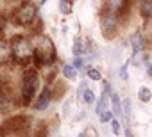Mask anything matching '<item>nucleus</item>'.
Returning <instances> with one entry per match:
<instances>
[{
	"instance_id": "1a4fd4ad",
	"label": "nucleus",
	"mask_w": 152,
	"mask_h": 137,
	"mask_svg": "<svg viewBox=\"0 0 152 137\" xmlns=\"http://www.w3.org/2000/svg\"><path fill=\"white\" fill-rule=\"evenodd\" d=\"M141 13L147 18L152 14V0H143V2H141Z\"/></svg>"
},
{
	"instance_id": "412c9836",
	"label": "nucleus",
	"mask_w": 152,
	"mask_h": 137,
	"mask_svg": "<svg viewBox=\"0 0 152 137\" xmlns=\"http://www.w3.org/2000/svg\"><path fill=\"white\" fill-rule=\"evenodd\" d=\"M148 68V77H152V66H147Z\"/></svg>"
},
{
	"instance_id": "a211bd4d",
	"label": "nucleus",
	"mask_w": 152,
	"mask_h": 137,
	"mask_svg": "<svg viewBox=\"0 0 152 137\" xmlns=\"http://www.w3.org/2000/svg\"><path fill=\"white\" fill-rule=\"evenodd\" d=\"M73 68H75V70H77V68H83V59L81 57H75L73 59Z\"/></svg>"
},
{
	"instance_id": "9b49d317",
	"label": "nucleus",
	"mask_w": 152,
	"mask_h": 137,
	"mask_svg": "<svg viewBox=\"0 0 152 137\" xmlns=\"http://www.w3.org/2000/svg\"><path fill=\"white\" fill-rule=\"evenodd\" d=\"M59 11L63 14H70L72 13V4L70 0H59Z\"/></svg>"
},
{
	"instance_id": "2eb2a0df",
	"label": "nucleus",
	"mask_w": 152,
	"mask_h": 137,
	"mask_svg": "<svg viewBox=\"0 0 152 137\" xmlns=\"http://www.w3.org/2000/svg\"><path fill=\"white\" fill-rule=\"evenodd\" d=\"M88 75H90L91 80H100V77H102L97 70H93V68H90V70H88Z\"/></svg>"
},
{
	"instance_id": "dca6fc26",
	"label": "nucleus",
	"mask_w": 152,
	"mask_h": 137,
	"mask_svg": "<svg viewBox=\"0 0 152 137\" xmlns=\"http://www.w3.org/2000/svg\"><path fill=\"white\" fill-rule=\"evenodd\" d=\"M111 130H113V133H115V135H118V133H120V123H118L116 119H113V121H111Z\"/></svg>"
},
{
	"instance_id": "6ab92c4d",
	"label": "nucleus",
	"mask_w": 152,
	"mask_h": 137,
	"mask_svg": "<svg viewBox=\"0 0 152 137\" xmlns=\"http://www.w3.org/2000/svg\"><path fill=\"white\" fill-rule=\"evenodd\" d=\"M120 77H122L124 80H127V66H124L122 70H120Z\"/></svg>"
},
{
	"instance_id": "f03ea898",
	"label": "nucleus",
	"mask_w": 152,
	"mask_h": 137,
	"mask_svg": "<svg viewBox=\"0 0 152 137\" xmlns=\"http://www.w3.org/2000/svg\"><path fill=\"white\" fill-rule=\"evenodd\" d=\"M11 52H13V55H15L20 62H25V61L31 57L32 48H31V43H29L25 37L16 36V37L13 39V43H11Z\"/></svg>"
},
{
	"instance_id": "0eeeda50",
	"label": "nucleus",
	"mask_w": 152,
	"mask_h": 137,
	"mask_svg": "<svg viewBox=\"0 0 152 137\" xmlns=\"http://www.w3.org/2000/svg\"><path fill=\"white\" fill-rule=\"evenodd\" d=\"M138 98H140V102H143V103L150 102V100H152V93H150V89H148V87H140V91H138Z\"/></svg>"
},
{
	"instance_id": "4468645a",
	"label": "nucleus",
	"mask_w": 152,
	"mask_h": 137,
	"mask_svg": "<svg viewBox=\"0 0 152 137\" xmlns=\"http://www.w3.org/2000/svg\"><path fill=\"white\" fill-rule=\"evenodd\" d=\"M99 116H100V121H102V123H109V121H111V118H113V114H111L109 110H104V112H102V114H99Z\"/></svg>"
},
{
	"instance_id": "f8f14e48",
	"label": "nucleus",
	"mask_w": 152,
	"mask_h": 137,
	"mask_svg": "<svg viewBox=\"0 0 152 137\" xmlns=\"http://www.w3.org/2000/svg\"><path fill=\"white\" fill-rule=\"evenodd\" d=\"M63 75L66 77V79H75V75H77V70H75V68H72V66H64L63 68Z\"/></svg>"
},
{
	"instance_id": "6e6552de",
	"label": "nucleus",
	"mask_w": 152,
	"mask_h": 137,
	"mask_svg": "<svg viewBox=\"0 0 152 137\" xmlns=\"http://www.w3.org/2000/svg\"><path fill=\"white\" fill-rule=\"evenodd\" d=\"M11 55V48L6 43H0V62H6Z\"/></svg>"
},
{
	"instance_id": "ddd939ff",
	"label": "nucleus",
	"mask_w": 152,
	"mask_h": 137,
	"mask_svg": "<svg viewBox=\"0 0 152 137\" xmlns=\"http://www.w3.org/2000/svg\"><path fill=\"white\" fill-rule=\"evenodd\" d=\"M111 100H113V109H115V112H116L118 116H122V103H120L118 94H113V96H111Z\"/></svg>"
},
{
	"instance_id": "f257e3e1",
	"label": "nucleus",
	"mask_w": 152,
	"mask_h": 137,
	"mask_svg": "<svg viewBox=\"0 0 152 137\" xmlns=\"http://www.w3.org/2000/svg\"><path fill=\"white\" fill-rule=\"evenodd\" d=\"M36 89H38V75L34 70H29V71H25L23 80H22V100H23V103H29L32 100V96L36 94Z\"/></svg>"
},
{
	"instance_id": "7ed1b4c3",
	"label": "nucleus",
	"mask_w": 152,
	"mask_h": 137,
	"mask_svg": "<svg viewBox=\"0 0 152 137\" xmlns=\"http://www.w3.org/2000/svg\"><path fill=\"white\" fill-rule=\"evenodd\" d=\"M16 22L18 23H31L34 18H36V6L32 2H25L23 6H20L16 9V14H15Z\"/></svg>"
},
{
	"instance_id": "423d86ee",
	"label": "nucleus",
	"mask_w": 152,
	"mask_h": 137,
	"mask_svg": "<svg viewBox=\"0 0 152 137\" xmlns=\"http://www.w3.org/2000/svg\"><path fill=\"white\" fill-rule=\"evenodd\" d=\"M131 45H132V53H134V55L140 53V50L143 48V37H141V34H132Z\"/></svg>"
},
{
	"instance_id": "f3484780",
	"label": "nucleus",
	"mask_w": 152,
	"mask_h": 137,
	"mask_svg": "<svg viewBox=\"0 0 152 137\" xmlns=\"http://www.w3.org/2000/svg\"><path fill=\"white\" fill-rule=\"evenodd\" d=\"M124 110H125V116H127V119H129V116H131V102H129V100L124 102Z\"/></svg>"
},
{
	"instance_id": "aec40b11",
	"label": "nucleus",
	"mask_w": 152,
	"mask_h": 137,
	"mask_svg": "<svg viewBox=\"0 0 152 137\" xmlns=\"http://www.w3.org/2000/svg\"><path fill=\"white\" fill-rule=\"evenodd\" d=\"M125 137H132V133H131V130H129V128L125 130Z\"/></svg>"
},
{
	"instance_id": "4be33fe9",
	"label": "nucleus",
	"mask_w": 152,
	"mask_h": 137,
	"mask_svg": "<svg viewBox=\"0 0 152 137\" xmlns=\"http://www.w3.org/2000/svg\"><path fill=\"white\" fill-rule=\"evenodd\" d=\"M79 137H86V135H84V133H81V135H79Z\"/></svg>"
},
{
	"instance_id": "9d476101",
	"label": "nucleus",
	"mask_w": 152,
	"mask_h": 137,
	"mask_svg": "<svg viewBox=\"0 0 152 137\" xmlns=\"http://www.w3.org/2000/svg\"><path fill=\"white\" fill-rule=\"evenodd\" d=\"M83 100H84V103L86 105H90V103H93L95 102V93L91 91V89H84V93H83Z\"/></svg>"
},
{
	"instance_id": "39448f33",
	"label": "nucleus",
	"mask_w": 152,
	"mask_h": 137,
	"mask_svg": "<svg viewBox=\"0 0 152 137\" xmlns=\"http://www.w3.org/2000/svg\"><path fill=\"white\" fill-rule=\"evenodd\" d=\"M48 102H50V89L48 87H45L43 89V93L39 94V98H38V103L34 105L36 107V110H43V109H47L48 107Z\"/></svg>"
},
{
	"instance_id": "20e7f679",
	"label": "nucleus",
	"mask_w": 152,
	"mask_h": 137,
	"mask_svg": "<svg viewBox=\"0 0 152 137\" xmlns=\"http://www.w3.org/2000/svg\"><path fill=\"white\" fill-rule=\"evenodd\" d=\"M6 126H7L9 130H13V132H15V130H16V132H18V130H25V128L29 126V119H27L25 116H16V118L9 119Z\"/></svg>"
}]
</instances>
